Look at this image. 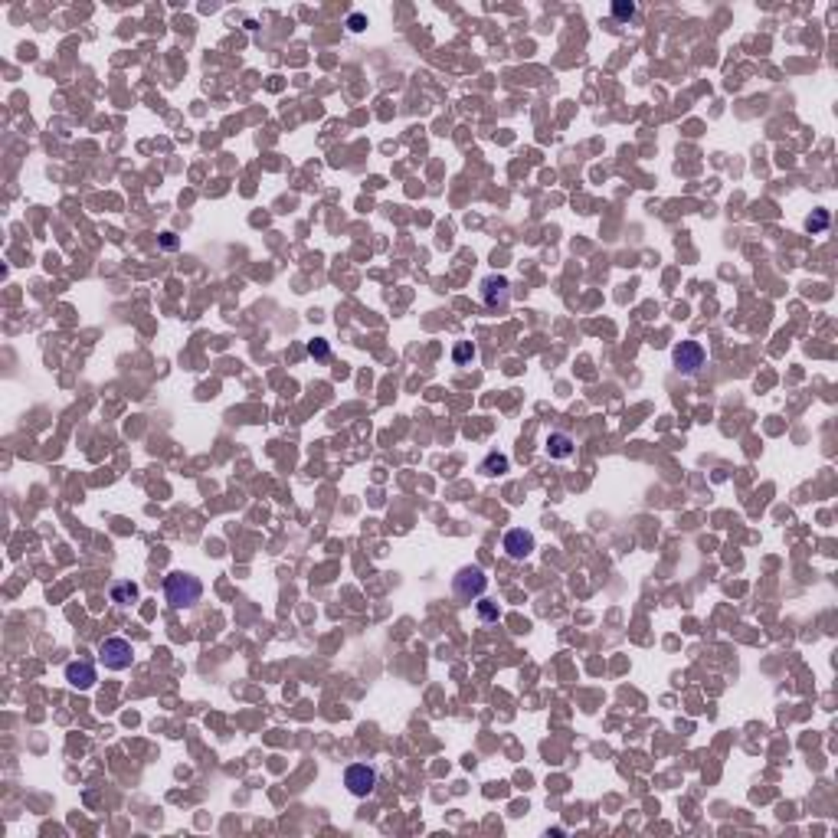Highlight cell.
I'll list each match as a JSON object with an SVG mask.
<instances>
[{
    "mask_svg": "<svg viewBox=\"0 0 838 838\" xmlns=\"http://www.w3.org/2000/svg\"><path fill=\"white\" fill-rule=\"evenodd\" d=\"M161 246H164V249H177V236H174V233H164V236H161Z\"/></svg>",
    "mask_w": 838,
    "mask_h": 838,
    "instance_id": "e0dca14e",
    "label": "cell"
},
{
    "mask_svg": "<svg viewBox=\"0 0 838 838\" xmlns=\"http://www.w3.org/2000/svg\"><path fill=\"white\" fill-rule=\"evenodd\" d=\"M164 596L171 602L174 610H191L197 606L203 596V583L193 576V573H171L164 580Z\"/></svg>",
    "mask_w": 838,
    "mask_h": 838,
    "instance_id": "6da1fadb",
    "label": "cell"
},
{
    "mask_svg": "<svg viewBox=\"0 0 838 838\" xmlns=\"http://www.w3.org/2000/svg\"><path fill=\"white\" fill-rule=\"evenodd\" d=\"M347 23H351V30H354V33H357V30H363V17H361V13H354V17L347 20Z\"/></svg>",
    "mask_w": 838,
    "mask_h": 838,
    "instance_id": "ac0fdd59",
    "label": "cell"
},
{
    "mask_svg": "<svg viewBox=\"0 0 838 838\" xmlns=\"http://www.w3.org/2000/svg\"><path fill=\"white\" fill-rule=\"evenodd\" d=\"M308 354H311L314 361H328V357H331V347H328V341H321V337H314V341L308 344Z\"/></svg>",
    "mask_w": 838,
    "mask_h": 838,
    "instance_id": "9a60e30c",
    "label": "cell"
},
{
    "mask_svg": "<svg viewBox=\"0 0 838 838\" xmlns=\"http://www.w3.org/2000/svg\"><path fill=\"white\" fill-rule=\"evenodd\" d=\"M344 786H347V792L351 796H357V799H367L373 789H377V770L373 766H367V763H351L347 770H344Z\"/></svg>",
    "mask_w": 838,
    "mask_h": 838,
    "instance_id": "8992f818",
    "label": "cell"
},
{
    "mask_svg": "<svg viewBox=\"0 0 838 838\" xmlns=\"http://www.w3.org/2000/svg\"><path fill=\"white\" fill-rule=\"evenodd\" d=\"M573 449H576V442H573V436H567V432H550V436H547V456L550 458H570Z\"/></svg>",
    "mask_w": 838,
    "mask_h": 838,
    "instance_id": "9c48e42d",
    "label": "cell"
},
{
    "mask_svg": "<svg viewBox=\"0 0 838 838\" xmlns=\"http://www.w3.org/2000/svg\"><path fill=\"white\" fill-rule=\"evenodd\" d=\"M671 361H675V370L678 373L691 377V373H697L707 363V351H704V344H701V341H681V344H675Z\"/></svg>",
    "mask_w": 838,
    "mask_h": 838,
    "instance_id": "277c9868",
    "label": "cell"
},
{
    "mask_svg": "<svg viewBox=\"0 0 838 838\" xmlns=\"http://www.w3.org/2000/svg\"><path fill=\"white\" fill-rule=\"evenodd\" d=\"M612 17H616V20H632V17H636V4H626V0L612 4Z\"/></svg>",
    "mask_w": 838,
    "mask_h": 838,
    "instance_id": "2e32d148",
    "label": "cell"
},
{
    "mask_svg": "<svg viewBox=\"0 0 838 838\" xmlns=\"http://www.w3.org/2000/svg\"><path fill=\"white\" fill-rule=\"evenodd\" d=\"M508 465H511V462H508V456H498V452H491V456L482 458L478 472H482V475H505Z\"/></svg>",
    "mask_w": 838,
    "mask_h": 838,
    "instance_id": "8fae6325",
    "label": "cell"
},
{
    "mask_svg": "<svg viewBox=\"0 0 838 838\" xmlns=\"http://www.w3.org/2000/svg\"><path fill=\"white\" fill-rule=\"evenodd\" d=\"M475 612L482 622H498V616H501L498 602H488V600H475Z\"/></svg>",
    "mask_w": 838,
    "mask_h": 838,
    "instance_id": "4fadbf2b",
    "label": "cell"
},
{
    "mask_svg": "<svg viewBox=\"0 0 838 838\" xmlns=\"http://www.w3.org/2000/svg\"><path fill=\"white\" fill-rule=\"evenodd\" d=\"M66 681L76 688V691H89V688L98 681L96 665H92V662H69L66 665Z\"/></svg>",
    "mask_w": 838,
    "mask_h": 838,
    "instance_id": "ba28073f",
    "label": "cell"
},
{
    "mask_svg": "<svg viewBox=\"0 0 838 838\" xmlns=\"http://www.w3.org/2000/svg\"><path fill=\"white\" fill-rule=\"evenodd\" d=\"M98 662H102L108 671H124V668H131L134 662V648L128 638H105L102 645H98Z\"/></svg>",
    "mask_w": 838,
    "mask_h": 838,
    "instance_id": "3957f363",
    "label": "cell"
},
{
    "mask_svg": "<svg viewBox=\"0 0 838 838\" xmlns=\"http://www.w3.org/2000/svg\"><path fill=\"white\" fill-rule=\"evenodd\" d=\"M485 590H488V576L482 567H462V570L452 576V593H456V600H462V602L482 600Z\"/></svg>",
    "mask_w": 838,
    "mask_h": 838,
    "instance_id": "7a4b0ae2",
    "label": "cell"
},
{
    "mask_svg": "<svg viewBox=\"0 0 838 838\" xmlns=\"http://www.w3.org/2000/svg\"><path fill=\"white\" fill-rule=\"evenodd\" d=\"M108 596H112V602H118V606H128V602L138 600V586H134L131 580H118V583H112Z\"/></svg>",
    "mask_w": 838,
    "mask_h": 838,
    "instance_id": "30bf717a",
    "label": "cell"
},
{
    "mask_svg": "<svg viewBox=\"0 0 838 838\" xmlns=\"http://www.w3.org/2000/svg\"><path fill=\"white\" fill-rule=\"evenodd\" d=\"M475 357H478V351L472 341H458L456 347H452V361L462 363V367H465V363H475Z\"/></svg>",
    "mask_w": 838,
    "mask_h": 838,
    "instance_id": "7c38bea8",
    "label": "cell"
},
{
    "mask_svg": "<svg viewBox=\"0 0 838 838\" xmlns=\"http://www.w3.org/2000/svg\"><path fill=\"white\" fill-rule=\"evenodd\" d=\"M505 553L511 560H524L534 553V534L524 531V527H515V531L505 534Z\"/></svg>",
    "mask_w": 838,
    "mask_h": 838,
    "instance_id": "52a82bcc",
    "label": "cell"
},
{
    "mask_svg": "<svg viewBox=\"0 0 838 838\" xmlns=\"http://www.w3.org/2000/svg\"><path fill=\"white\" fill-rule=\"evenodd\" d=\"M806 226H809V233H822V229L829 226V210H816V213L806 219Z\"/></svg>",
    "mask_w": 838,
    "mask_h": 838,
    "instance_id": "5bb4252c",
    "label": "cell"
},
{
    "mask_svg": "<svg viewBox=\"0 0 838 838\" xmlns=\"http://www.w3.org/2000/svg\"><path fill=\"white\" fill-rule=\"evenodd\" d=\"M478 292H482V305L488 311H505L508 302H511V282L505 276H485Z\"/></svg>",
    "mask_w": 838,
    "mask_h": 838,
    "instance_id": "5b68a950",
    "label": "cell"
}]
</instances>
